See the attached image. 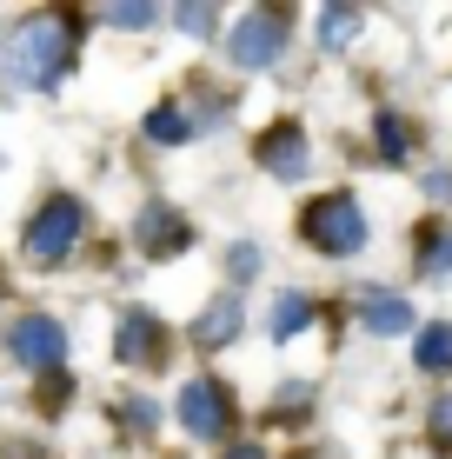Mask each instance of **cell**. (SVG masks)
<instances>
[{"label": "cell", "mask_w": 452, "mask_h": 459, "mask_svg": "<svg viewBox=\"0 0 452 459\" xmlns=\"http://www.w3.org/2000/svg\"><path fill=\"white\" fill-rule=\"evenodd\" d=\"M73 60H81V21H67V13H34V21H21L7 34V74H13V87L54 93L73 74Z\"/></svg>", "instance_id": "cell-1"}, {"label": "cell", "mask_w": 452, "mask_h": 459, "mask_svg": "<svg viewBox=\"0 0 452 459\" xmlns=\"http://www.w3.org/2000/svg\"><path fill=\"white\" fill-rule=\"evenodd\" d=\"M300 240L306 253H320V260H353V253L372 247V220L360 207V194L353 186H326V194H306L300 207Z\"/></svg>", "instance_id": "cell-2"}, {"label": "cell", "mask_w": 452, "mask_h": 459, "mask_svg": "<svg viewBox=\"0 0 452 459\" xmlns=\"http://www.w3.org/2000/svg\"><path fill=\"white\" fill-rule=\"evenodd\" d=\"M286 47H293V13L286 7H253L240 27L226 34V60L240 74H267L286 60Z\"/></svg>", "instance_id": "cell-3"}, {"label": "cell", "mask_w": 452, "mask_h": 459, "mask_svg": "<svg viewBox=\"0 0 452 459\" xmlns=\"http://www.w3.org/2000/svg\"><path fill=\"white\" fill-rule=\"evenodd\" d=\"M81 233H87V207L73 194H47L40 213L27 220L21 247H27V260H34V266H60L73 247H81Z\"/></svg>", "instance_id": "cell-4"}, {"label": "cell", "mask_w": 452, "mask_h": 459, "mask_svg": "<svg viewBox=\"0 0 452 459\" xmlns=\"http://www.w3.org/2000/svg\"><path fill=\"white\" fill-rule=\"evenodd\" d=\"M174 413H180V426H186L193 439L220 446V439H233V426H240V400H233V386H226V379L200 373V379H186V386H180Z\"/></svg>", "instance_id": "cell-5"}, {"label": "cell", "mask_w": 452, "mask_h": 459, "mask_svg": "<svg viewBox=\"0 0 452 459\" xmlns=\"http://www.w3.org/2000/svg\"><path fill=\"white\" fill-rule=\"evenodd\" d=\"M253 160H260V173H273V180L300 186L306 173H313V140H306L300 120H273V126H260Z\"/></svg>", "instance_id": "cell-6"}, {"label": "cell", "mask_w": 452, "mask_h": 459, "mask_svg": "<svg viewBox=\"0 0 452 459\" xmlns=\"http://www.w3.org/2000/svg\"><path fill=\"white\" fill-rule=\"evenodd\" d=\"M7 353L21 359L27 373H67V326L60 320H47V313H21L13 320V333H7Z\"/></svg>", "instance_id": "cell-7"}, {"label": "cell", "mask_w": 452, "mask_h": 459, "mask_svg": "<svg viewBox=\"0 0 452 459\" xmlns=\"http://www.w3.org/2000/svg\"><path fill=\"white\" fill-rule=\"evenodd\" d=\"M166 353H174V333H166V320L153 307H127L114 326V359L120 367H166Z\"/></svg>", "instance_id": "cell-8"}, {"label": "cell", "mask_w": 452, "mask_h": 459, "mask_svg": "<svg viewBox=\"0 0 452 459\" xmlns=\"http://www.w3.org/2000/svg\"><path fill=\"white\" fill-rule=\"evenodd\" d=\"M133 247L147 253V260H174V253L193 247V220H186L174 200H147V207L133 213Z\"/></svg>", "instance_id": "cell-9"}, {"label": "cell", "mask_w": 452, "mask_h": 459, "mask_svg": "<svg viewBox=\"0 0 452 459\" xmlns=\"http://www.w3.org/2000/svg\"><path fill=\"white\" fill-rule=\"evenodd\" d=\"M240 333H246V299L233 293V287H226V293H213L207 307L193 313V326H186L193 353H226V346L240 340Z\"/></svg>", "instance_id": "cell-10"}, {"label": "cell", "mask_w": 452, "mask_h": 459, "mask_svg": "<svg viewBox=\"0 0 452 459\" xmlns=\"http://www.w3.org/2000/svg\"><path fill=\"white\" fill-rule=\"evenodd\" d=\"M353 313H360V326H366L372 340H406V333H419V326H413V299L393 293V287H360V293H353Z\"/></svg>", "instance_id": "cell-11"}, {"label": "cell", "mask_w": 452, "mask_h": 459, "mask_svg": "<svg viewBox=\"0 0 452 459\" xmlns=\"http://www.w3.org/2000/svg\"><path fill=\"white\" fill-rule=\"evenodd\" d=\"M413 273L419 280H452V227L439 213L413 220Z\"/></svg>", "instance_id": "cell-12"}, {"label": "cell", "mask_w": 452, "mask_h": 459, "mask_svg": "<svg viewBox=\"0 0 452 459\" xmlns=\"http://www.w3.org/2000/svg\"><path fill=\"white\" fill-rule=\"evenodd\" d=\"M413 147H419L413 114H399V107H380V114H372V153H380L386 167H406Z\"/></svg>", "instance_id": "cell-13"}, {"label": "cell", "mask_w": 452, "mask_h": 459, "mask_svg": "<svg viewBox=\"0 0 452 459\" xmlns=\"http://www.w3.org/2000/svg\"><path fill=\"white\" fill-rule=\"evenodd\" d=\"M413 367L426 379H452V320H426L413 333Z\"/></svg>", "instance_id": "cell-14"}, {"label": "cell", "mask_w": 452, "mask_h": 459, "mask_svg": "<svg viewBox=\"0 0 452 459\" xmlns=\"http://www.w3.org/2000/svg\"><path fill=\"white\" fill-rule=\"evenodd\" d=\"M313 320H320V299H306L300 287H286V293L273 299V313H267V333H273L279 346H286V340H300Z\"/></svg>", "instance_id": "cell-15"}, {"label": "cell", "mask_w": 452, "mask_h": 459, "mask_svg": "<svg viewBox=\"0 0 452 459\" xmlns=\"http://www.w3.org/2000/svg\"><path fill=\"white\" fill-rule=\"evenodd\" d=\"M140 126H147V140H153V147H186V140H193V114H186L180 100H160V107H153V114L140 120Z\"/></svg>", "instance_id": "cell-16"}, {"label": "cell", "mask_w": 452, "mask_h": 459, "mask_svg": "<svg viewBox=\"0 0 452 459\" xmlns=\"http://www.w3.org/2000/svg\"><path fill=\"white\" fill-rule=\"evenodd\" d=\"M313 27H320V47H326V54H339V47L360 40L366 13H360V7H320V13H313Z\"/></svg>", "instance_id": "cell-17"}, {"label": "cell", "mask_w": 452, "mask_h": 459, "mask_svg": "<svg viewBox=\"0 0 452 459\" xmlns=\"http://www.w3.org/2000/svg\"><path fill=\"white\" fill-rule=\"evenodd\" d=\"M260 266H267V253H260L253 240H233V247H226V280H233V293H240L246 280H260Z\"/></svg>", "instance_id": "cell-18"}, {"label": "cell", "mask_w": 452, "mask_h": 459, "mask_svg": "<svg viewBox=\"0 0 452 459\" xmlns=\"http://www.w3.org/2000/svg\"><path fill=\"white\" fill-rule=\"evenodd\" d=\"M174 27H180V34H193V40H207V34H220V7L186 0V7H174Z\"/></svg>", "instance_id": "cell-19"}, {"label": "cell", "mask_w": 452, "mask_h": 459, "mask_svg": "<svg viewBox=\"0 0 452 459\" xmlns=\"http://www.w3.org/2000/svg\"><path fill=\"white\" fill-rule=\"evenodd\" d=\"M107 27H153L160 21V7H147V0H120V7H100Z\"/></svg>", "instance_id": "cell-20"}, {"label": "cell", "mask_w": 452, "mask_h": 459, "mask_svg": "<svg viewBox=\"0 0 452 459\" xmlns=\"http://www.w3.org/2000/svg\"><path fill=\"white\" fill-rule=\"evenodd\" d=\"M120 420H127L140 439H147V433H160V406H153V400H140V393H133V400H120Z\"/></svg>", "instance_id": "cell-21"}, {"label": "cell", "mask_w": 452, "mask_h": 459, "mask_svg": "<svg viewBox=\"0 0 452 459\" xmlns=\"http://www.w3.org/2000/svg\"><path fill=\"white\" fill-rule=\"evenodd\" d=\"M426 433L439 439V446H452V393H446V400H432V406H426Z\"/></svg>", "instance_id": "cell-22"}, {"label": "cell", "mask_w": 452, "mask_h": 459, "mask_svg": "<svg viewBox=\"0 0 452 459\" xmlns=\"http://www.w3.org/2000/svg\"><path fill=\"white\" fill-rule=\"evenodd\" d=\"M67 393H73L67 373H47V379H40V406H47V413H60V400H67Z\"/></svg>", "instance_id": "cell-23"}, {"label": "cell", "mask_w": 452, "mask_h": 459, "mask_svg": "<svg viewBox=\"0 0 452 459\" xmlns=\"http://www.w3.org/2000/svg\"><path fill=\"white\" fill-rule=\"evenodd\" d=\"M226 459H267V446H253V439H240V446H226Z\"/></svg>", "instance_id": "cell-24"}]
</instances>
